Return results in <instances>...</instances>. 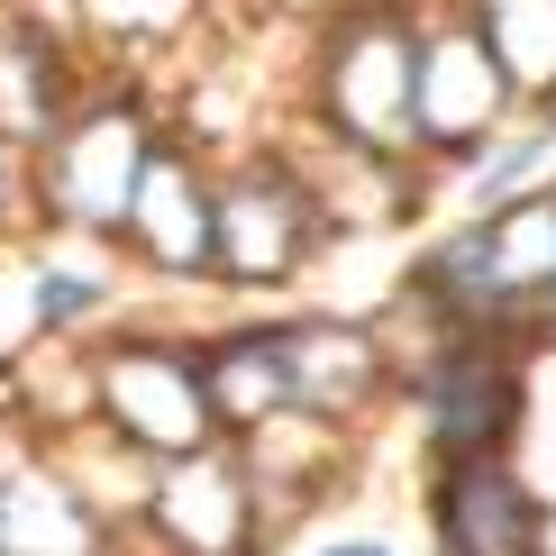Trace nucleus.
I'll return each mask as SVG.
<instances>
[{
	"label": "nucleus",
	"mask_w": 556,
	"mask_h": 556,
	"mask_svg": "<svg viewBox=\"0 0 556 556\" xmlns=\"http://www.w3.org/2000/svg\"><path fill=\"white\" fill-rule=\"evenodd\" d=\"M410 128H420V147H438L447 165H483L493 137L511 128V83H502V64H493V46H483L475 10H447L438 28H420Z\"/></svg>",
	"instance_id": "3"
},
{
	"label": "nucleus",
	"mask_w": 556,
	"mask_h": 556,
	"mask_svg": "<svg viewBox=\"0 0 556 556\" xmlns=\"http://www.w3.org/2000/svg\"><path fill=\"white\" fill-rule=\"evenodd\" d=\"M155 520H165L174 547H192V556H238L256 539V475L228 466V456H182V466H165V483H155Z\"/></svg>",
	"instance_id": "8"
},
{
	"label": "nucleus",
	"mask_w": 556,
	"mask_h": 556,
	"mask_svg": "<svg viewBox=\"0 0 556 556\" xmlns=\"http://www.w3.org/2000/svg\"><path fill=\"white\" fill-rule=\"evenodd\" d=\"M101 410L137 438V447H165V456H192L201 438H211V420H219L201 365L174 356V346H119V356L101 365Z\"/></svg>",
	"instance_id": "6"
},
{
	"label": "nucleus",
	"mask_w": 556,
	"mask_h": 556,
	"mask_svg": "<svg viewBox=\"0 0 556 556\" xmlns=\"http://www.w3.org/2000/svg\"><path fill=\"white\" fill-rule=\"evenodd\" d=\"M101 301V283H83V274H37V319H74Z\"/></svg>",
	"instance_id": "14"
},
{
	"label": "nucleus",
	"mask_w": 556,
	"mask_h": 556,
	"mask_svg": "<svg viewBox=\"0 0 556 556\" xmlns=\"http://www.w3.org/2000/svg\"><path fill=\"white\" fill-rule=\"evenodd\" d=\"M319 556H402V547H383V539H338V547H319Z\"/></svg>",
	"instance_id": "15"
},
{
	"label": "nucleus",
	"mask_w": 556,
	"mask_h": 556,
	"mask_svg": "<svg viewBox=\"0 0 556 556\" xmlns=\"http://www.w3.org/2000/svg\"><path fill=\"white\" fill-rule=\"evenodd\" d=\"M0 547L10 556H91V520L74 511V493H64L55 475H37V483H10L0 493Z\"/></svg>",
	"instance_id": "13"
},
{
	"label": "nucleus",
	"mask_w": 556,
	"mask_h": 556,
	"mask_svg": "<svg viewBox=\"0 0 556 556\" xmlns=\"http://www.w3.org/2000/svg\"><path fill=\"white\" fill-rule=\"evenodd\" d=\"M311 247H319V211L283 165H256L219 192V256L211 265H228L238 283H283V274L311 265Z\"/></svg>",
	"instance_id": "5"
},
{
	"label": "nucleus",
	"mask_w": 556,
	"mask_h": 556,
	"mask_svg": "<svg viewBox=\"0 0 556 556\" xmlns=\"http://www.w3.org/2000/svg\"><path fill=\"white\" fill-rule=\"evenodd\" d=\"M147 128H137V110H83L74 128L55 137V165H46V192H55L64 219L83 228H128L137 211V174H147Z\"/></svg>",
	"instance_id": "4"
},
{
	"label": "nucleus",
	"mask_w": 556,
	"mask_h": 556,
	"mask_svg": "<svg viewBox=\"0 0 556 556\" xmlns=\"http://www.w3.org/2000/svg\"><path fill=\"white\" fill-rule=\"evenodd\" d=\"M274 346L292 375V410H338L383 383V338L356 319H301V329H274Z\"/></svg>",
	"instance_id": "10"
},
{
	"label": "nucleus",
	"mask_w": 556,
	"mask_h": 556,
	"mask_svg": "<svg viewBox=\"0 0 556 556\" xmlns=\"http://www.w3.org/2000/svg\"><path fill=\"white\" fill-rule=\"evenodd\" d=\"M201 383H211V410L238 429H265L292 410V375H283V346H274V329H238L219 346L211 365H201Z\"/></svg>",
	"instance_id": "11"
},
{
	"label": "nucleus",
	"mask_w": 556,
	"mask_h": 556,
	"mask_svg": "<svg viewBox=\"0 0 556 556\" xmlns=\"http://www.w3.org/2000/svg\"><path fill=\"white\" fill-rule=\"evenodd\" d=\"M128 238L147 247L155 265L201 274V265L219 256V192H201V174L182 165V155H165V147H155V155H147V174H137Z\"/></svg>",
	"instance_id": "9"
},
{
	"label": "nucleus",
	"mask_w": 556,
	"mask_h": 556,
	"mask_svg": "<svg viewBox=\"0 0 556 556\" xmlns=\"http://www.w3.org/2000/svg\"><path fill=\"white\" fill-rule=\"evenodd\" d=\"M438 466H493L520 429V356L493 329H456L410 383Z\"/></svg>",
	"instance_id": "2"
},
{
	"label": "nucleus",
	"mask_w": 556,
	"mask_h": 556,
	"mask_svg": "<svg viewBox=\"0 0 556 556\" xmlns=\"http://www.w3.org/2000/svg\"><path fill=\"white\" fill-rule=\"evenodd\" d=\"M539 128H547V137H556V91H547V101H539Z\"/></svg>",
	"instance_id": "16"
},
{
	"label": "nucleus",
	"mask_w": 556,
	"mask_h": 556,
	"mask_svg": "<svg viewBox=\"0 0 556 556\" xmlns=\"http://www.w3.org/2000/svg\"><path fill=\"white\" fill-rule=\"evenodd\" d=\"M475 28L493 46L511 101H547L556 91V0H475Z\"/></svg>",
	"instance_id": "12"
},
{
	"label": "nucleus",
	"mask_w": 556,
	"mask_h": 556,
	"mask_svg": "<svg viewBox=\"0 0 556 556\" xmlns=\"http://www.w3.org/2000/svg\"><path fill=\"white\" fill-rule=\"evenodd\" d=\"M429 520L447 556H547V511L529 493L520 466H438L429 483Z\"/></svg>",
	"instance_id": "7"
},
{
	"label": "nucleus",
	"mask_w": 556,
	"mask_h": 556,
	"mask_svg": "<svg viewBox=\"0 0 556 556\" xmlns=\"http://www.w3.org/2000/svg\"><path fill=\"white\" fill-rule=\"evenodd\" d=\"M410 91H420V18L402 10H365L329 28V55H319V110L356 155H402L420 147L410 128Z\"/></svg>",
	"instance_id": "1"
}]
</instances>
